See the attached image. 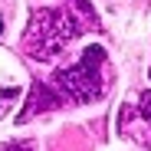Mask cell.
Returning a JSON list of instances; mask_svg holds the SVG:
<instances>
[{"mask_svg":"<svg viewBox=\"0 0 151 151\" xmlns=\"http://www.w3.org/2000/svg\"><path fill=\"white\" fill-rule=\"evenodd\" d=\"M72 10L79 13V17H82V20L89 23L92 30H99V17H95V10L89 7V0H72Z\"/></svg>","mask_w":151,"mask_h":151,"instance_id":"cell-4","label":"cell"},{"mask_svg":"<svg viewBox=\"0 0 151 151\" xmlns=\"http://www.w3.org/2000/svg\"><path fill=\"white\" fill-rule=\"evenodd\" d=\"M89 23L72 13V10H33L30 23H27V33H23V49L33 56V59H53L56 53L79 36Z\"/></svg>","mask_w":151,"mask_h":151,"instance_id":"cell-2","label":"cell"},{"mask_svg":"<svg viewBox=\"0 0 151 151\" xmlns=\"http://www.w3.org/2000/svg\"><path fill=\"white\" fill-rule=\"evenodd\" d=\"M0 151H36V145L33 141H10V145H4Z\"/></svg>","mask_w":151,"mask_h":151,"instance_id":"cell-5","label":"cell"},{"mask_svg":"<svg viewBox=\"0 0 151 151\" xmlns=\"http://www.w3.org/2000/svg\"><path fill=\"white\" fill-rule=\"evenodd\" d=\"M0 33H4V17H0Z\"/></svg>","mask_w":151,"mask_h":151,"instance_id":"cell-6","label":"cell"},{"mask_svg":"<svg viewBox=\"0 0 151 151\" xmlns=\"http://www.w3.org/2000/svg\"><path fill=\"white\" fill-rule=\"evenodd\" d=\"M118 135L151 148V92H135L118 112Z\"/></svg>","mask_w":151,"mask_h":151,"instance_id":"cell-3","label":"cell"},{"mask_svg":"<svg viewBox=\"0 0 151 151\" xmlns=\"http://www.w3.org/2000/svg\"><path fill=\"white\" fill-rule=\"evenodd\" d=\"M49 89L56 92L59 102H99L109 92V59L102 46H89L82 49V56L76 66L53 72V79L46 82Z\"/></svg>","mask_w":151,"mask_h":151,"instance_id":"cell-1","label":"cell"}]
</instances>
